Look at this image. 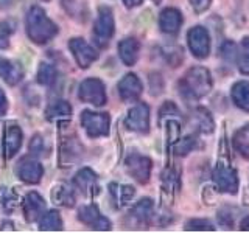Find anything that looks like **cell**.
Returning <instances> with one entry per match:
<instances>
[{
    "label": "cell",
    "instance_id": "37",
    "mask_svg": "<svg viewBox=\"0 0 249 233\" xmlns=\"http://www.w3.org/2000/svg\"><path fill=\"white\" fill-rule=\"evenodd\" d=\"M168 115H179V109L175 106L173 101H167V103L162 106L159 112V118L162 120L163 116H168Z\"/></svg>",
    "mask_w": 249,
    "mask_h": 233
},
{
    "label": "cell",
    "instance_id": "24",
    "mask_svg": "<svg viewBox=\"0 0 249 233\" xmlns=\"http://www.w3.org/2000/svg\"><path fill=\"white\" fill-rule=\"evenodd\" d=\"M232 100L240 109L249 112V83L238 81L232 87Z\"/></svg>",
    "mask_w": 249,
    "mask_h": 233
},
{
    "label": "cell",
    "instance_id": "16",
    "mask_svg": "<svg viewBox=\"0 0 249 233\" xmlns=\"http://www.w3.org/2000/svg\"><path fill=\"white\" fill-rule=\"evenodd\" d=\"M18 176L22 182L28 185H36L44 176V168L37 160H22L18 165Z\"/></svg>",
    "mask_w": 249,
    "mask_h": 233
},
{
    "label": "cell",
    "instance_id": "20",
    "mask_svg": "<svg viewBox=\"0 0 249 233\" xmlns=\"http://www.w3.org/2000/svg\"><path fill=\"white\" fill-rule=\"evenodd\" d=\"M139 50H140V44L134 37L123 39V41H120V44H119L120 59L126 66H134L136 64L137 59H139Z\"/></svg>",
    "mask_w": 249,
    "mask_h": 233
},
{
    "label": "cell",
    "instance_id": "7",
    "mask_svg": "<svg viewBox=\"0 0 249 233\" xmlns=\"http://www.w3.org/2000/svg\"><path fill=\"white\" fill-rule=\"evenodd\" d=\"M22 129L16 121H6L3 128V142H2V150H3V157L6 160L13 159L16 154L19 152L22 146Z\"/></svg>",
    "mask_w": 249,
    "mask_h": 233
},
{
    "label": "cell",
    "instance_id": "41",
    "mask_svg": "<svg viewBox=\"0 0 249 233\" xmlns=\"http://www.w3.org/2000/svg\"><path fill=\"white\" fill-rule=\"evenodd\" d=\"M123 2H124V5H126L128 8H134V6L142 3V0H123Z\"/></svg>",
    "mask_w": 249,
    "mask_h": 233
},
{
    "label": "cell",
    "instance_id": "6",
    "mask_svg": "<svg viewBox=\"0 0 249 233\" xmlns=\"http://www.w3.org/2000/svg\"><path fill=\"white\" fill-rule=\"evenodd\" d=\"M78 97L83 103H89L93 106H105L106 104V90L103 81L98 78H88L80 84V90H78Z\"/></svg>",
    "mask_w": 249,
    "mask_h": 233
},
{
    "label": "cell",
    "instance_id": "32",
    "mask_svg": "<svg viewBox=\"0 0 249 233\" xmlns=\"http://www.w3.org/2000/svg\"><path fill=\"white\" fill-rule=\"evenodd\" d=\"M185 230H195V232H213L215 227L209 221H204V219H192L185 224Z\"/></svg>",
    "mask_w": 249,
    "mask_h": 233
},
{
    "label": "cell",
    "instance_id": "25",
    "mask_svg": "<svg viewBox=\"0 0 249 233\" xmlns=\"http://www.w3.org/2000/svg\"><path fill=\"white\" fill-rule=\"evenodd\" d=\"M56 78H58L56 67L53 64H49V62H41L36 73V81L41 85H52L56 81Z\"/></svg>",
    "mask_w": 249,
    "mask_h": 233
},
{
    "label": "cell",
    "instance_id": "34",
    "mask_svg": "<svg viewBox=\"0 0 249 233\" xmlns=\"http://www.w3.org/2000/svg\"><path fill=\"white\" fill-rule=\"evenodd\" d=\"M195 145H196V138H195L193 135L190 137H185V138H182L181 142H179L178 145H176V148H175V151H176V154H179V155H184V154H187V152H190L193 148H195Z\"/></svg>",
    "mask_w": 249,
    "mask_h": 233
},
{
    "label": "cell",
    "instance_id": "19",
    "mask_svg": "<svg viewBox=\"0 0 249 233\" xmlns=\"http://www.w3.org/2000/svg\"><path fill=\"white\" fill-rule=\"evenodd\" d=\"M0 76L8 85H16L22 81L23 68L19 62L10 59H0Z\"/></svg>",
    "mask_w": 249,
    "mask_h": 233
},
{
    "label": "cell",
    "instance_id": "36",
    "mask_svg": "<svg viewBox=\"0 0 249 233\" xmlns=\"http://www.w3.org/2000/svg\"><path fill=\"white\" fill-rule=\"evenodd\" d=\"M167 132H168V142L175 143L179 138V123L175 120H170L167 123Z\"/></svg>",
    "mask_w": 249,
    "mask_h": 233
},
{
    "label": "cell",
    "instance_id": "14",
    "mask_svg": "<svg viewBox=\"0 0 249 233\" xmlns=\"http://www.w3.org/2000/svg\"><path fill=\"white\" fill-rule=\"evenodd\" d=\"M22 208H23V217H25V221L35 222L45 212V200L39 193L30 191L27 193V196L23 198Z\"/></svg>",
    "mask_w": 249,
    "mask_h": 233
},
{
    "label": "cell",
    "instance_id": "21",
    "mask_svg": "<svg viewBox=\"0 0 249 233\" xmlns=\"http://www.w3.org/2000/svg\"><path fill=\"white\" fill-rule=\"evenodd\" d=\"M72 115V107L64 100H58L45 109L47 121H69Z\"/></svg>",
    "mask_w": 249,
    "mask_h": 233
},
{
    "label": "cell",
    "instance_id": "30",
    "mask_svg": "<svg viewBox=\"0 0 249 233\" xmlns=\"http://www.w3.org/2000/svg\"><path fill=\"white\" fill-rule=\"evenodd\" d=\"M196 118H198V126L202 132L210 134V132L213 131V120L207 109H204V107L196 109Z\"/></svg>",
    "mask_w": 249,
    "mask_h": 233
},
{
    "label": "cell",
    "instance_id": "4",
    "mask_svg": "<svg viewBox=\"0 0 249 233\" xmlns=\"http://www.w3.org/2000/svg\"><path fill=\"white\" fill-rule=\"evenodd\" d=\"M115 31V22L112 10L107 6H100L98 17L93 25V39L100 47H106L107 42L111 41Z\"/></svg>",
    "mask_w": 249,
    "mask_h": 233
},
{
    "label": "cell",
    "instance_id": "29",
    "mask_svg": "<svg viewBox=\"0 0 249 233\" xmlns=\"http://www.w3.org/2000/svg\"><path fill=\"white\" fill-rule=\"evenodd\" d=\"M16 30V23L11 20L0 22V50H6L10 47V37Z\"/></svg>",
    "mask_w": 249,
    "mask_h": 233
},
{
    "label": "cell",
    "instance_id": "26",
    "mask_svg": "<svg viewBox=\"0 0 249 233\" xmlns=\"http://www.w3.org/2000/svg\"><path fill=\"white\" fill-rule=\"evenodd\" d=\"M131 215L137 222H148V221H150V217L153 216V202H151V199L145 198L142 200H139L137 204L134 205V208H132Z\"/></svg>",
    "mask_w": 249,
    "mask_h": 233
},
{
    "label": "cell",
    "instance_id": "31",
    "mask_svg": "<svg viewBox=\"0 0 249 233\" xmlns=\"http://www.w3.org/2000/svg\"><path fill=\"white\" fill-rule=\"evenodd\" d=\"M2 205L5 208L6 213H11L16 210V207L19 205V196L16 193L14 188H8L3 191V198H2Z\"/></svg>",
    "mask_w": 249,
    "mask_h": 233
},
{
    "label": "cell",
    "instance_id": "39",
    "mask_svg": "<svg viewBox=\"0 0 249 233\" xmlns=\"http://www.w3.org/2000/svg\"><path fill=\"white\" fill-rule=\"evenodd\" d=\"M190 3H192L195 11H196V13H202V11H206L207 8L210 6L212 0H190Z\"/></svg>",
    "mask_w": 249,
    "mask_h": 233
},
{
    "label": "cell",
    "instance_id": "22",
    "mask_svg": "<svg viewBox=\"0 0 249 233\" xmlns=\"http://www.w3.org/2000/svg\"><path fill=\"white\" fill-rule=\"evenodd\" d=\"M52 200L61 207H73L75 205V193L67 183H56L52 188Z\"/></svg>",
    "mask_w": 249,
    "mask_h": 233
},
{
    "label": "cell",
    "instance_id": "9",
    "mask_svg": "<svg viewBox=\"0 0 249 233\" xmlns=\"http://www.w3.org/2000/svg\"><path fill=\"white\" fill-rule=\"evenodd\" d=\"M69 49L72 51L76 64L81 68H88L90 64L98 58L97 50L92 45H89L83 37H73L69 41Z\"/></svg>",
    "mask_w": 249,
    "mask_h": 233
},
{
    "label": "cell",
    "instance_id": "12",
    "mask_svg": "<svg viewBox=\"0 0 249 233\" xmlns=\"http://www.w3.org/2000/svg\"><path fill=\"white\" fill-rule=\"evenodd\" d=\"M187 39H189V47L190 51L199 59H204L209 56L210 53V37L206 28L202 27H193L189 34H187Z\"/></svg>",
    "mask_w": 249,
    "mask_h": 233
},
{
    "label": "cell",
    "instance_id": "18",
    "mask_svg": "<svg viewBox=\"0 0 249 233\" xmlns=\"http://www.w3.org/2000/svg\"><path fill=\"white\" fill-rule=\"evenodd\" d=\"M182 25V14L176 8H165L160 13L159 17V27L163 33L167 34H176L179 33V28Z\"/></svg>",
    "mask_w": 249,
    "mask_h": 233
},
{
    "label": "cell",
    "instance_id": "27",
    "mask_svg": "<svg viewBox=\"0 0 249 233\" xmlns=\"http://www.w3.org/2000/svg\"><path fill=\"white\" fill-rule=\"evenodd\" d=\"M233 146H235V150L243 157L249 159V124L241 128L235 134V137H233Z\"/></svg>",
    "mask_w": 249,
    "mask_h": 233
},
{
    "label": "cell",
    "instance_id": "44",
    "mask_svg": "<svg viewBox=\"0 0 249 233\" xmlns=\"http://www.w3.org/2000/svg\"><path fill=\"white\" fill-rule=\"evenodd\" d=\"M45 2H49V0H45Z\"/></svg>",
    "mask_w": 249,
    "mask_h": 233
},
{
    "label": "cell",
    "instance_id": "8",
    "mask_svg": "<svg viewBox=\"0 0 249 233\" xmlns=\"http://www.w3.org/2000/svg\"><path fill=\"white\" fill-rule=\"evenodd\" d=\"M126 169L128 173L136 179L139 183H146L151 177V169H153V162L140 155L137 152H131L126 157Z\"/></svg>",
    "mask_w": 249,
    "mask_h": 233
},
{
    "label": "cell",
    "instance_id": "35",
    "mask_svg": "<svg viewBox=\"0 0 249 233\" xmlns=\"http://www.w3.org/2000/svg\"><path fill=\"white\" fill-rule=\"evenodd\" d=\"M30 154L33 155V157H37V155H41L44 152V140L42 137L36 134L33 135V138H31V142H30Z\"/></svg>",
    "mask_w": 249,
    "mask_h": 233
},
{
    "label": "cell",
    "instance_id": "43",
    "mask_svg": "<svg viewBox=\"0 0 249 233\" xmlns=\"http://www.w3.org/2000/svg\"><path fill=\"white\" fill-rule=\"evenodd\" d=\"M153 2H154V3H156V5H159V3H160V2H162V0H153Z\"/></svg>",
    "mask_w": 249,
    "mask_h": 233
},
{
    "label": "cell",
    "instance_id": "40",
    "mask_svg": "<svg viewBox=\"0 0 249 233\" xmlns=\"http://www.w3.org/2000/svg\"><path fill=\"white\" fill-rule=\"evenodd\" d=\"M6 111H8V100H6L5 92L0 89V118H3L6 115Z\"/></svg>",
    "mask_w": 249,
    "mask_h": 233
},
{
    "label": "cell",
    "instance_id": "38",
    "mask_svg": "<svg viewBox=\"0 0 249 233\" xmlns=\"http://www.w3.org/2000/svg\"><path fill=\"white\" fill-rule=\"evenodd\" d=\"M235 45H233L232 42H224L223 44V49H221V54H223V58L224 59H228V61H231L233 56H235Z\"/></svg>",
    "mask_w": 249,
    "mask_h": 233
},
{
    "label": "cell",
    "instance_id": "5",
    "mask_svg": "<svg viewBox=\"0 0 249 233\" xmlns=\"http://www.w3.org/2000/svg\"><path fill=\"white\" fill-rule=\"evenodd\" d=\"M81 124L88 135L92 138L105 137L109 134V126H111V118L109 114H100L92 111H84L81 114Z\"/></svg>",
    "mask_w": 249,
    "mask_h": 233
},
{
    "label": "cell",
    "instance_id": "1",
    "mask_svg": "<svg viewBox=\"0 0 249 233\" xmlns=\"http://www.w3.org/2000/svg\"><path fill=\"white\" fill-rule=\"evenodd\" d=\"M58 27L41 6H31L27 14V34L37 45H44L56 36Z\"/></svg>",
    "mask_w": 249,
    "mask_h": 233
},
{
    "label": "cell",
    "instance_id": "15",
    "mask_svg": "<svg viewBox=\"0 0 249 233\" xmlns=\"http://www.w3.org/2000/svg\"><path fill=\"white\" fill-rule=\"evenodd\" d=\"M83 148L75 135L62 138L59 146V166H70L73 162L78 160Z\"/></svg>",
    "mask_w": 249,
    "mask_h": 233
},
{
    "label": "cell",
    "instance_id": "2",
    "mask_svg": "<svg viewBox=\"0 0 249 233\" xmlns=\"http://www.w3.org/2000/svg\"><path fill=\"white\" fill-rule=\"evenodd\" d=\"M182 97L187 100H198L207 95L212 89V76L204 67H193L179 83Z\"/></svg>",
    "mask_w": 249,
    "mask_h": 233
},
{
    "label": "cell",
    "instance_id": "23",
    "mask_svg": "<svg viewBox=\"0 0 249 233\" xmlns=\"http://www.w3.org/2000/svg\"><path fill=\"white\" fill-rule=\"evenodd\" d=\"M62 219L61 215L56 210H50V212H44V215L39 217V230L42 232H61L62 229Z\"/></svg>",
    "mask_w": 249,
    "mask_h": 233
},
{
    "label": "cell",
    "instance_id": "13",
    "mask_svg": "<svg viewBox=\"0 0 249 233\" xmlns=\"http://www.w3.org/2000/svg\"><path fill=\"white\" fill-rule=\"evenodd\" d=\"M73 185L76 190H80L84 196L93 198L100 193L98 183H97V174L90 168L80 169L73 177Z\"/></svg>",
    "mask_w": 249,
    "mask_h": 233
},
{
    "label": "cell",
    "instance_id": "33",
    "mask_svg": "<svg viewBox=\"0 0 249 233\" xmlns=\"http://www.w3.org/2000/svg\"><path fill=\"white\" fill-rule=\"evenodd\" d=\"M115 185L117 183H111V185H109V188H111V193H119L120 194L119 200L122 202V204H126V202H129L132 199V196H134V188H132L131 185H124V186H122V190L115 191L117 190Z\"/></svg>",
    "mask_w": 249,
    "mask_h": 233
},
{
    "label": "cell",
    "instance_id": "11",
    "mask_svg": "<svg viewBox=\"0 0 249 233\" xmlns=\"http://www.w3.org/2000/svg\"><path fill=\"white\" fill-rule=\"evenodd\" d=\"M78 219H80L83 224L89 225V227L93 230H109L111 229V221L100 213V210L95 204L83 205L78 208Z\"/></svg>",
    "mask_w": 249,
    "mask_h": 233
},
{
    "label": "cell",
    "instance_id": "42",
    "mask_svg": "<svg viewBox=\"0 0 249 233\" xmlns=\"http://www.w3.org/2000/svg\"><path fill=\"white\" fill-rule=\"evenodd\" d=\"M240 230H249V216H246L245 219L240 222Z\"/></svg>",
    "mask_w": 249,
    "mask_h": 233
},
{
    "label": "cell",
    "instance_id": "28",
    "mask_svg": "<svg viewBox=\"0 0 249 233\" xmlns=\"http://www.w3.org/2000/svg\"><path fill=\"white\" fill-rule=\"evenodd\" d=\"M237 64L241 73L249 75V37H243V41L240 42L237 53Z\"/></svg>",
    "mask_w": 249,
    "mask_h": 233
},
{
    "label": "cell",
    "instance_id": "3",
    "mask_svg": "<svg viewBox=\"0 0 249 233\" xmlns=\"http://www.w3.org/2000/svg\"><path fill=\"white\" fill-rule=\"evenodd\" d=\"M221 157L218 160L216 166L213 169V182L216 185V188L224 193L235 194L238 190V176L237 171L231 166L229 157H226V151H221Z\"/></svg>",
    "mask_w": 249,
    "mask_h": 233
},
{
    "label": "cell",
    "instance_id": "17",
    "mask_svg": "<svg viewBox=\"0 0 249 233\" xmlns=\"http://www.w3.org/2000/svg\"><path fill=\"white\" fill-rule=\"evenodd\" d=\"M119 93L123 101H136L142 95V83L134 73L124 75L119 83Z\"/></svg>",
    "mask_w": 249,
    "mask_h": 233
},
{
    "label": "cell",
    "instance_id": "10",
    "mask_svg": "<svg viewBox=\"0 0 249 233\" xmlns=\"http://www.w3.org/2000/svg\"><path fill=\"white\" fill-rule=\"evenodd\" d=\"M124 124L131 131L146 134L148 129H150V109H148V106L145 103H139L129 109Z\"/></svg>",
    "mask_w": 249,
    "mask_h": 233
}]
</instances>
